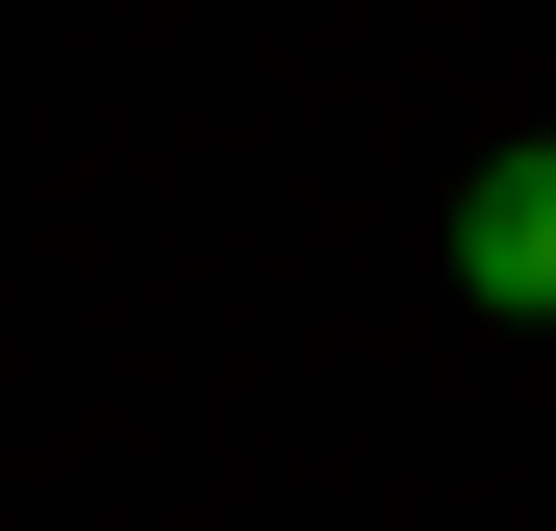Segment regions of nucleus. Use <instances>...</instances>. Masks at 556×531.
Segmentation results:
<instances>
[{
  "instance_id": "f257e3e1",
  "label": "nucleus",
  "mask_w": 556,
  "mask_h": 531,
  "mask_svg": "<svg viewBox=\"0 0 556 531\" xmlns=\"http://www.w3.org/2000/svg\"><path fill=\"white\" fill-rule=\"evenodd\" d=\"M455 304H506V329H556V127H506L481 177H455Z\"/></svg>"
}]
</instances>
